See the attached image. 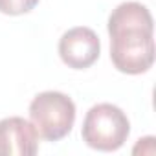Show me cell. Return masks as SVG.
Masks as SVG:
<instances>
[{"label":"cell","instance_id":"obj_6","mask_svg":"<svg viewBox=\"0 0 156 156\" xmlns=\"http://www.w3.org/2000/svg\"><path fill=\"white\" fill-rule=\"evenodd\" d=\"M37 4L39 0H0V13L17 17V15L30 13Z\"/></svg>","mask_w":156,"mask_h":156},{"label":"cell","instance_id":"obj_5","mask_svg":"<svg viewBox=\"0 0 156 156\" xmlns=\"http://www.w3.org/2000/svg\"><path fill=\"white\" fill-rule=\"evenodd\" d=\"M39 151V134L31 121L11 116L0 119V156H33Z\"/></svg>","mask_w":156,"mask_h":156},{"label":"cell","instance_id":"obj_1","mask_svg":"<svg viewBox=\"0 0 156 156\" xmlns=\"http://www.w3.org/2000/svg\"><path fill=\"white\" fill-rule=\"evenodd\" d=\"M110 61L129 75L145 73L154 62V22L140 2H123L108 17Z\"/></svg>","mask_w":156,"mask_h":156},{"label":"cell","instance_id":"obj_2","mask_svg":"<svg viewBox=\"0 0 156 156\" xmlns=\"http://www.w3.org/2000/svg\"><path fill=\"white\" fill-rule=\"evenodd\" d=\"M130 134V123L127 114L112 103L94 105L83 121V141L96 151L112 152L123 147Z\"/></svg>","mask_w":156,"mask_h":156},{"label":"cell","instance_id":"obj_3","mask_svg":"<svg viewBox=\"0 0 156 156\" xmlns=\"http://www.w3.org/2000/svg\"><path fill=\"white\" fill-rule=\"evenodd\" d=\"M30 119L39 138L59 141L72 132L75 123V105L62 92H41L30 103Z\"/></svg>","mask_w":156,"mask_h":156},{"label":"cell","instance_id":"obj_4","mask_svg":"<svg viewBox=\"0 0 156 156\" xmlns=\"http://www.w3.org/2000/svg\"><path fill=\"white\" fill-rule=\"evenodd\" d=\"M101 53V42L94 30L77 26L68 30L59 41L61 61L73 70L90 68Z\"/></svg>","mask_w":156,"mask_h":156}]
</instances>
